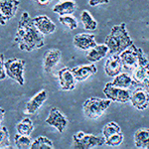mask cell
<instances>
[{
  "label": "cell",
  "mask_w": 149,
  "mask_h": 149,
  "mask_svg": "<svg viewBox=\"0 0 149 149\" xmlns=\"http://www.w3.org/2000/svg\"><path fill=\"white\" fill-rule=\"evenodd\" d=\"M59 21L60 23L63 24L64 26H66L67 28H69L70 30H74L78 27V21H77V19L74 16H72V14H69V15H60Z\"/></svg>",
  "instance_id": "obj_29"
},
{
  "label": "cell",
  "mask_w": 149,
  "mask_h": 149,
  "mask_svg": "<svg viewBox=\"0 0 149 149\" xmlns=\"http://www.w3.org/2000/svg\"><path fill=\"white\" fill-rule=\"evenodd\" d=\"M35 25L39 29V31L44 35L52 34L56 31V24L48 17L47 15H39L33 18Z\"/></svg>",
  "instance_id": "obj_18"
},
{
  "label": "cell",
  "mask_w": 149,
  "mask_h": 149,
  "mask_svg": "<svg viewBox=\"0 0 149 149\" xmlns=\"http://www.w3.org/2000/svg\"><path fill=\"white\" fill-rule=\"evenodd\" d=\"M81 21L86 30L93 31L97 28V20L93 17V15L88 10H84L81 13Z\"/></svg>",
  "instance_id": "obj_24"
},
{
  "label": "cell",
  "mask_w": 149,
  "mask_h": 149,
  "mask_svg": "<svg viewBox=\"0 0 149 149\" xmlns=\"http://www.w3.org/2000/svg\"><path fill=\"white\" fill-rule=\"evenodd\" d=\"M3 60H4V55H3V53H1V55H0V80L1 81H3L7 76L6 72H4L5 67H4Z\"/></svg>",
  "instance_id": "obj_31"
},
{
  "label": "cell",
  "mask_w": 149,
  "mask_h": 149,
  "mask_svg": "<svg viewBox=\"0 0 149 149\" xmlns=\"http://www.w3.org/2000/svg\"><path fill=\"white\" fill-rule=\"evenodd\" d=\"M54 143L46 136H38L32 142L31 149H54Z\"/></svg>",
  "instance_id": "obj_25"
},
{
  "label": "cell",
  "mask_w": 149,
  "mask_h": 149,
  "mask_svg": "<svg viewBox=\"0 0 149 149\" xmlns=\"http://www.w3.org/2000/svg\"><path fill=\"white\" fill-rule=\"evenodd\" d=\"M19 5H20V0H1L0 1V24L1 26H4L7 21L14 18Z\"/></svg>",
  "instance_id": "obj_9"
},
{
  "label": "cell",
  "mask_w": 149,
  "mask_h": 149,
  "mask_svg": "<svg viewBox=\"0 0 149 149\" xmlns=\"http://www.w3.org/2000/svg\"><path fill=\"white\" fill-rule=\"evenodd\" d=\"M123 133L121 132H117V133H114L112 135H110L109 137L104 138L105 139V144L109 146H111V147H114V146H118L120 145L123 141Z\"/></svg>",
  "instance_id": "obj_30"
},
{
  "label": "cell",
  "mask_w": 149,
  "mask_h": 149,
  "mask_svg": "<svg viewBox=\"0 0 149 149\" xmlns=\"http://www.w3.org/2000/svg\"><path fill=\"white\" fill-rule=\"evenodd\" d=\"M4 114H5V111H4L3 109H1V117H0V120H1V122H2V120H3V115Z\"/></svg>",
  "instance_id": "obj_34"
},
{
  "label": "cell",
  "mask_w": 149,
  "mask_h": 149,
  "mask_svg": "<svg viewBox=\"0 0 149 149\" xmlns=\"http://www.w3.org/2000/svg\"><path fill=\"white\" fill-rule=\"evenodd\" d=\"M34 130V124L32 120L29 117H25L20 122H18L16 125V131L19 134H23V135H29L32 133Z\"/></svg>",
  "instance_id": "obj_23"
},
{
  "label": "cell",
  "mask_w": 149,
  "mask_h": 149,
  "mask_svg": "<svg viewBox=\"0 0 149 149\" xmlns=\"http://www.w3.org/2000/svg\"><path fill=\"white\" fill-rule=\"evenodd\" d=\"M109 0H88V5L95 7V6L100 5V4H107V3H109Z\"/></svg>",
  "instance_id": "obj_32"
},
{
  "label": "cell",
  "mask_w": 149,
  "mask_h": 149,
  "mask_svg": "<svg viewBox=\"0 0 149 149\" xmlns=\"http://www.w3.org/2000/svg\"><path fill=\"white\" fill-rule=\"evenodd\" d=\"M14 42L19 49L26 52H32L41 49L45 45L44 34L39 31L28 12H23L18 22Z\"/></svg>",
  "instance_id": "obj_1"
},
{
  "label": "cell",
  "mask_w": 149,
  "mask_h": 149,
  "mask_svg": "<svg viewBox=\"0 0 149 149\" xmlns=\"http://www.w3.org/2000/svg\"><path fill=\"white\" fill-rule=\"evenodd\" d=\"M45 122L49 125L55 127L60 133H63L69 124V120L66 117V115L60 109H58L57 107H52L50 109L49 114H48Z\"/></svg>",
  "instance_id": "obj_10"
},
{
  "label": "cell",
  "mask_w": 149,
  "mask_h": 149,
  "mask_svg": "<svg viewBox=\"0 0 149 149\" xmlns=\"http://www.w3.org/2000/svg\"><path fill=\"white\" fill-rule=\"evenodd\" d=\"M5 72L7 76L12 80L17 81L20 86H24V69H25V61L18 58H11L7 59L4 62Z\"/></svg>",
  "instance_id": "obj_6"
},
{
  "label": "cell",
  "mask_w": 149,
  "mask_h": 149,
  "mask_svg": "<svg viewBox=\"0 0 149 149\" xmlns=\"http://www.w3.org/2000/svg\"><path fill=\"white\" fill-rule=\"evenodd\" d=\"M102 135L104 138L109 137L110 135L114 133H117V132H121V128L116 122L114 121H110L109 123H107L102 128Z\"/></svg>",
  "instance_id": "obj_28"
},
{
  "label": "cell",
  "mask_w": 149,
  "mask_h": 149,
  "mask_svg": "<svg viewBox=\"0 0 149 149\" xmlns=\"http://www.w3.org/2000/svg\"><path fill=\"white\" fill-rule=\"evenodd\" d=\"M131 104L138 110H144L149 105V92L143 86H137L131 93Z\"/></svg>",
  "instance_id": "obj_11"
},
{
  "label": "cell",
  "mask_w": 149,
  "mask_h": 149,
  "mask_svg": "<svg viewBox=\"0 0 149 149\" xmlns=\"http://www.w3.org/2000/svg\"><path fill=\"white\" fill-rule=\"evenodd\" d=\"M123 69V64L121 62V59L119 55L112 54L107 58L104 64V72L109 77H116L122 72Z\"/></svg>",
  "instance_id": "obj_15"
},
{
  "label": "cell",
  "mask_w": 149,
  "mask_h": 149,
  "mask_svg": "<svg viewBox=\"0 0 149 149\" xmlns=\"http://www.w3.org/2000/svg\"><path fill=\"white\" fill-rule=\"evenodd\" d=\"M111 84L113 86H119V88H128V90L132 86H134L132 77L125 73H120L119 74H117L116 77H114Z\"/></svg>",
  "instance_id": "obj_22"
},
{
  "label": "cell",
  "mask_w": 149,
  "mask_h": 149,
  "mask_svg": "<svg viewBox=\"0 0 149 149\" xmlns=\"http://www.w3.org/2000/svg\"><path fill=\"white\" fill-rule=\"evenodd\" d=\"M0 148L1 149L11 148L9 131L7 129V127L4 125H1V127H0Z\"/></svg>",
  "instance_id": "obj_27"
},
{
  "label": "cell",
  "mask_w": 149,
  "mask_h": 149,
  "mask_svg": "<svg viewBox=\"0 0 149 149\" xmlns=\"http://www.w3.org/2000/svg\"><path fill=\"white\" fill-rule=\"evenodd\" d=\"M105 144L104 137H98L93 134L78 131L73 135V148L76 149H91Z\"/></svg>",
  "instance_id": "obj_5"
},
{
  "label": "cell",
  "mask_w": 149,
  "mask_h": 149,
  "mask_svg": "<svg viewBox=\"0 0 149 149\" xmlns=\"http://www.w3.org/2000/svg\"><path fill=\"white\" fill-rule=\"evenodd\" d=\"M104 43L109 48L110 55H119L122 51L133 45V40L128 34L126 24L122 22L119 25H114L110 29V32L105 38Z\"/></svg>",
  "instance_id": "obj_2"
},
{
  "label": "cell",
  "mask_w": 149,
  "mask_h": 149,
  "mask_svg": "<svg viewBox=\"0 0 149 149\" xmlns=\"http://www.w3.org/2000/svg\"><path fill=\"white\" fill-rule=\"evenodd\" d=\"M74 46L81 51L91 50L93 47L97 46V41H95V35L90 34V33H79L74 37L73 39Z\"/></svg>",
  "instance_id": "obj_12"
},
{
  "label": "cell",
  "mask_w": 149,
  "mask_h": 149,
  "mask_svg": "<svg viewBox=\"0 0 149 149\" xmlns=\"http://www.w3.org/2000/svg\"><path fill=\"white\" fill-rule=\"evenodd\" d=\"M74 78L77 81H84L90 77L95 76L97 72V68L93 65V63H91L90 65H80L72 68Z\"/></svg>",
  "instance_id": "obj_16"
},
{
  "label": "cell",
  "mask_w": 149,
  "mask_h": 149,
  "mask_svg": "<svg viewBox=\"0 0 149 149\" xmlns=\"http://www.w3.org/2000/svg\"><path fill=\"white\" fill-rule=\"evenodd\" d=\"M47 97H48V93L46 90H41L40 92H38L26 103L25 113L34 114L36 111H38L41 109L43 103L47 100Z\"/></svg>",
  "instance_id": "obj_14"
},
{
  "label": "cell",
  "mask_w": 149,
  "mask_h": 149,
  "mask_svg": "<svg viewBox=\"0 0 149 149\" xmlns=\"http://www.w3.org/2000/svg\"><path fill=\"white\" fill-rule=\"evenodd\" d=\"M58 79L62 91H73L76 86L77 80L72 72V69H69L68 67H65L58 72Z\"/></svg>",
  "instance_id": "obj_13"
},
{
  "label": "cell",
  "mask_w": 149,
  "mask_h": 149,
  "mask_svg": "<svg viewBox=\"0 0 149 149\" xmlns=\"http://www.w3.org/2000/svg\"><path fill=\"white\" fill-rule=\"evenodd\" d=\"M134 86H140L145 88L149 92V57L144 54L143 50H140L139 62L131 74Z\"/></svg>",
  "instance_id": "obj_4"
},
{
  "label": "cell",
  "mask_w": 149,
  "mask_h": 149,
  "mask_svg": "<svg viewBox=\"0 0 149 149\" xmlns=\"http://www.w3.org/2000/svg\"><path fill=\"white\" fill-rule=\"evenodd\" d=\"M33 141L29 137V135H23V134H15L14 136V143L16 148L18 149H27L31 148Z\"/></svg>",
  "instance_id": "obj_26"
},
{
  "label": "cell",
  "mask_w": 149,
  "mask_h": 149,
  "mask_svg": "<svg viewBox=\"0 0 149 149\" xmlns=\"http://www.w3.org/2000/svg\"><path fill=\"white\" fill-rule=\"evenodd\" d=\"M103 93L105 97L111 100L112 102H116L119 103H125L130 102L131 93L128 88H122L119 86H113L111 83L105 84L103 88Z\"/></svg>",
  "instance_id": "obj_7"
},
{
  "label": "cell",
  "mask_w": 149,
  "mask_h": 149,
  "mask_svg": "<svg viewBox=\"0 0 149 149\" xmlns=\"http://www.w3.org/2000/svg\"><path fill=\"white\" fill-rule=\"evenodd\" d=\"M77 9V4L73 0H66L60 3H57L53 7V11L60 15H69L73 14Z\"/></svg>",
  "instance_id": "obj_21"
},
{
  "label": "cell",
  "mask_w": 149,
  "mask_h": 149,
  "mask_svg": "<svg viewBox=\"0 0 149 149\" xmlns=\"http://www.w3.org/2000/svg\"><path fill=\"white\" fill-rule=\"evenodd\" d=\"M111 100L109 98H100L97 97H90L83 103V111L85 115L90 119H97L102 115L111 104Z\"/></svg>",
  "instance_id": "obj_3"
},
{
  "label": "cell",
  "mask_w": 149,
  "mask_h": 149,
  "mask_svg": "<svg viewBox=\"0 0 149 149\" xmlns=\"http://www.w3.org/2000/svg\"><path fill=\"white\" fill-rule=\"evenodd\" d=\"M109 53V48L104 43V44L97 45L93 49H91L88 54H86V58L90 63H95V62L100 61L102 59L107 57Z\"/></svg>",
  "instance_id": "obj_19"
},
{
  "label": "cell",
  "mask_w": 149,
  "mask_h": 149,
  "mask_svg": "<svg viewBox=\"0 0 149 149\" xmlns=\"http://www.w3.org/2000/svg\"><path fill=\"white\" fill-rule=\"evenodd\" d=\"M62 57V52L59 49H50L45 54L43 60V69L46 73H51L53 69L59 63Z\"/></svg>",
  "instance_id": "obj_17"
},
{
  "label": "cell",
  "mask_w": 149,
  "mask_h": 149,
  "mask_svg": "<svg viewBox=\"0 0 149 149\" xmlns=\"http://www.w3.org/2000/svg\"><path fill=\"white\" fill-rule=\"evenodd\" d=\"M141 48L136 47L135 45H131L124 51L119 54L121 62L123 64V68L128 71H133L137 67L139 62V54H140Z\"/></svg>",
  "instance_id": "obj_8"
},
{
  "label": "cell",
  "mask_w": 149,
  "mask_h": 149,
  "mask_svg": "<svg viewBox=\"0 0 149 149\" xmlns=\"http://www.w3.org/2000/svg\"><path fill=\"white\" fill-rule=\"evenodd\" d=\"M61 1H66V0H61Z\"/></svg>",
  "instance_id": "obj_35"
},
{
  "label": "cell",
  "mask_w": 149,
  "mask_h": 149,
  "mask_svg": "<svg viewBox=\"0 0 149 149\" xmlns=\"http://www.w3.org/2000/svg\"><path fill=\"white\" fill-rule=\"evenodd\" d=\"M134 145L136 148L149 149V128L142 127L134 133Z\"/></svg>",
  "instance_id": "obj_20"
},
{
  "label": "cell",
  "mask_w": 149,
  "mask_h": 149,
  "mask_svg": "<svg viewBox=\"0 0 149 149\" xmlns=\"http://www.w3.org/2000/svg\"><path fill=\"white\" fill-rule=\"evenodd\" d=\"M36 2H37L38 4H40V5H43V6H45V5H48V4L51 2V0H35Z\"/></svg>",
  "instance_id": "obj_33"
}]
</instances>
